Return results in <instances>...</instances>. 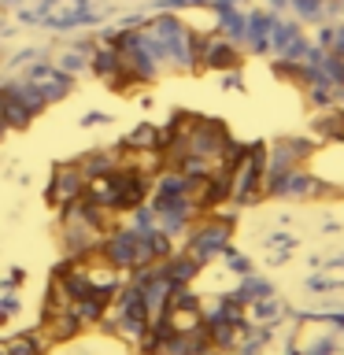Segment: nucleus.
Instances as JSON below:
<instances>
[{
	"label": "nucleus",
	"mask_w": 344,
	"mask_h": 355,
	"mask_svg": "<svg viewBox=\"0 0 344 355\" xmlns=\"http://www.w3.org/2000/svg\"><path fill=\"white\" fill-rule=\"evenodd\" d=\"M304 174L315 182V189H333L344 193V137H333L322 148H311L304 159Z\"/></svg>",
	"instance_id": "1"
}]
</instances>
